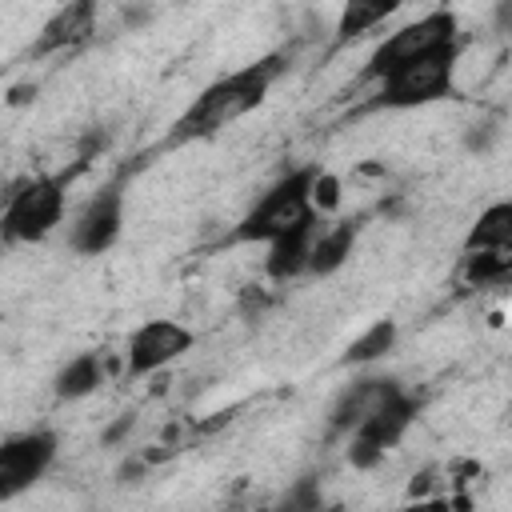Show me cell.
I'll use <instances>...</instances> for the list:
<instances>
[{"instance_id": "7a4b0ae2", "label": "cell", "mask_w": 512, "mask_h": 512, "mask_svg": "<svg viewBox=\"0 0 512 512\" xmlns=\"http://www.w3.org/2000/svg\"><path fill=\"white\" fill-rule=\"evenodd\" d=\"M312 172L316 168H300V172H288L284 180H276L260 200L256 208L240 220L236 228V240H248V244H268L284 232H296V228H308L316 224V208H312Z\"/></svg>"}, {"instance_id": "4fadbf2b", "label": "cell", "mask_w": 512, "mask_h": 512, "mask_svg": "<svg viewBox=\"0 0 512 512\" xmlns=\"http://www.w3.org/2000/svg\"><path fill=\"white\" fill-rule=\"evenodd\" d=\"M352 244H356V228L352 224H332V228H316L312 236V252H308V272L316 276H328L336 272L348 256H352Z\"/></svg>"}, {"instance_id": "8fae6325", "label": "cell", "mask_w": 512, "mask_h": 512, "mask_svg": "<svg viewBox=\"0 0 512 512\" xmlns=\"http://www.w3.org/2000/svg\"><path fill=\"white\" fill-rule=\"evenodd\" d=\"M400 388H396V380H380V376H368V380H356L344 396H340V404H336V412H332V424L336 428H356L364 416H372L384 400H392Z\"/></svg>"}, {"instance_id": "30bf717a", "label": "cell", "mask_w": 512, "mask_h": 512, "mask_svg": "<svg viewBox=\"0 0 512 512\" xmlns=\"http://www.w3.org/2000/svg\"><path fill=\"white\" fill-rule=\"evenodd\" d=\"M96 32V0H64L60 12L48 16V24L40 28L32 56H52V52H68L80 48L84 40H92Z\"/></svg>"}, {"instance_id": "9c48e42d", "label": "cell", "mask_w": 512, "mask_h": 512, "mask_svg": "<svg viewBox=\"0 0 512 512\" xmlns=\"http://www.w3.org/2000/svg\"><path fill=\"white\" fill-rule=\"evenodd\" d=\"M412 400L404 396V392H396L392 400H384L372 416H364L356 428H352V460L356 464H376L380 456H384V448H392L400 436H404V428L412 424Z\"/></svg>"}, {"instance_id": "5bb4252c", "label": "cell", "mask_w": 512, "mask_h": 512, "mask_svg": "<svg viewBox=\"0 0 512 512\" xmlns=\"http://www.w3.org/2000/svg\"><path fill=\"white\" fill-rule=\"evenodd\" d=\"M488 248H512V204L508 200L484 208L464 240V252H488Z\"/></svg>"}, {"instance_id": "277c9868", "label": "cell", "mask_w": 512, "mask_h": 512, "mask_svg": "<svg viewBox=\"0 0 512 512\" xmlns=\"http://www.w3.org/2000/svg\"><path fill=\"white\" fill-rule=\"evenodd\" d=\"M64 216V184L56 176H32L28 184H20L0 216V232L8 240H44Z\"/></svg>"}, {"instance_id": "9a60e30c", "label": "cell", "mask_w": 512, "mask_h": 512, "mask_svg": "<svg viewBox=\"0 0 512 512\" xmlns=\"http://www.w3.org/2000/svg\"><path fill=\"white\" fill-rule=\"evenodd\" d=\"M404 0H344L340 20H336V40H356L364 32H372L376 24H384Z\"/></svg>"}, {"instance_id": "e0dca14e", "label": "cell", "mask_w": 512, "mask_h": 512, "mask_svg": "<svg viewBox=\"0 0 512 512\" xmlns=\"http://www.w3.org/2000/svg\"><path fill=\"white\" fill-rule=\"evenodd\" d=\"M512 272V256L508 248H488V252H468L464 260V280L472 288H492V284H504Z\"/></svg>"}, {"instance_id": "ba28073f", "label": "cell", "mask_w": 512, "mask_h": 512, "mask_svg": "<svg viewBox=\"0 0 512 512\" xmlns=\"http://www.w3.org/2000/svg\"><path fill=\"white\" fill-rule=\"evenodd\" d=\"M56 456V436L52 432H24L0 444V500L20 496Z\"/></svg>"}, {"instance_id": "7c38bea8", "label": "cell", "mask_w": 512, "mask_h": 512, "mask_svg": "<svg viewBox=\"0 0 512 512\" xmlns=\"http://www.w3.org/2000/svg\"><path fill=\"white\" fill-rule=\"evenodd\" d=\"M312 236H316V224L308 228H296V232H284L276 240H268V276L272 280H292L300 272H308V252H312Z\"/></svg>"}, {"instance_id": "6da1fadb", "label": "cell", "mask_w": 512, "mask_h": 512, "mask_svg": "<svg viewBox=\"0 0 512 512\" xmlns=\"http://www.w3.org/2000/svg\"><path fill=\"white\" fill-rule=\"evenodd\" d=\"M280 68H284L280 56H264V60H256V64H248V68H240V72H232V76H224V80H216V84H208V88L184 108V116L172 124L168 144L208 140V136H216L220 128H228V124H236L240 116H248L252 108H260L264 96H268V88H272V80L280 76Z\"/></svg>"}, {"instance_id": "d6986e66", "label": "cell", "mask_w": 512, "mask_h": 512, "mask_svg": "<svg viewBox=\"0 0 512 512\" xmlns=\"http://www.w3.org/2000/svg\"><path fill=\"white\" fill-rule=\"evenodd\" d=\"M340 204V180L332 172H312V208L332 212Z\"/></svg>"}, {"instance_id": "8992f818", "label": "cell", "mask_w": 512, "mask_h": 512, "mask_svg": "<svg viewBox=\"0 0 512 512\" xmlns=\"http://www.w3.org/2000/svg\"><path fill=\"white\" fill-rule=\"evenodd\" d=\"M120 228H124V192H120V184H108L80 208V216L72 220L68 240H72L76 252L96 256V252H104L120 240Z\"/></svg>"}, {"instance_id": "5b68a950", "label": "cell", "mask_w": 512, "mask_h": 512, "mask_svg": "<svg viewBox=\"0 0 512 512\" xmlns=\"http://www.w3.org/2000/svg\"><path fill=\"white\" fill-rule=\"evenodd\" d=\"M452 40H456V16L444 12V8H440V12H428V16H420L416 24H404L400 32H392V36L372 52L368 76L380 80V76H388L392 68H400V64H408V60H416V56L440 48V44H452Z\"/></svg>"}, {"instance_id": "2e32d148", "label": "cell", "mask_w": 512, "mask_h": 512, "mask_svg": "<svg viewBox=\"0 0 512 512\" xmlns=\"http://www.w3.org/2000/svg\"><path fill=\"white\" fill-rule=\"evenodd\" d=\"M100 380H104L100 356H96V352H80L76 360H68V364L60 368V376H56V396H60V400H80V396L96 392Z\"/></svg>"}, {"instance_id": "3957f363", "label": "cell", "mask_w": 512, "mask_h": 512, "mask_svg": "<svg viewBox=\"0 0 512 512\" xmlns=\"http://www.w3.org/2000/svg\"><path fill=\"white\" fill-rule=\"evenodd\" d=\"M452 72H456V40L440 44L400 68H392L388 76H380V108H416V104H432L440 96L452 92Z\"/></svg>"}, {"instance_id": "52a82bcc", "label": "cell", "mask_w": 512, "mask_h": 512, "mask_svg": "<svg viewBox=\"0 0 512 512\" xmlns=\"http://www.w3.org/2000/svg\"><path fill=\"white\" fill-rule=\"evenodd\" d=\"M196 344V336L176 324V320H148L128 336V372L132 376H148L168 368L172 360H180L188 348Z\"/></svg>"}, {"instance_id": "ac0fdd59", "label": "cell", "mask_w": 512, "mask_h": 512, "mask_svg": "<svg viewBox=\"0 0 512 512\" xmlns=\"http://www.w3.org/2000/svg\"><path fill=\"white\" fill-rule=\"evenodd\" d=\"M392 340H396V324H392V320H376L368 332H360V336L348 344L344 364H372V360H380V356L392 348Z\"/></svg>"}]
</instances>
